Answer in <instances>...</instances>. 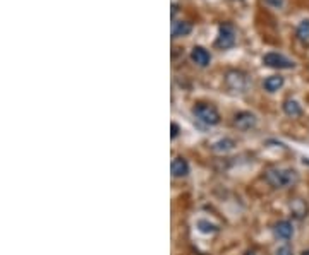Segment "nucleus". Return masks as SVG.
I'll return each instance as SVG.
<instances>
[{
	"label": "nucleus",
	"instance_id": "1",
	"mask_svg": "<svg viewBox=\"0 0 309 255\" xmlns=\"http://www.w3.org/2000/svg\"><path fill=\"white\" fill-rule=\"evenodd\" d=\"M266 182L275 188H285L290 187L292 183L297 182V173L294 169H284V168H270L265 173Z\"/></svg>",
	"mask_w": 309,
	"mask_h": 255
},
{
	"label": "nucleus",
	"instance_id": "2",
	"mask_svg": "<svg viewBox=\"0 0 309 255\" xmlns=\"http://www.w3.org/2000/svg\"><path fill=\"white\" fill-rule=\"evenodd\" d=\"M194 117L199 122H203L204 125H217L220 122V113L217 111V108L212 105H204V103H199L193 108Z\"/></svg>",
	"mask_w": 309,
	"mask_h": 255
},
{
	"label": "nucleus",
	"instance_id": "3",
	"mask_svg": "<svg viewBox=\"0 0 309 255\" xmlns=\"http://www.w3.org/2000/svg\"><path fill=\"white\" fill-rule=\"evenodd\" d=\"M225 84H227V88L234 93H244L247 86H249L246 74H242L241 70H230V72H227Z\"/></svg>",
	"mask_w": 309,
	"mask_h": 255
},
{
	"label": "nucleus",
	"instance_id": "4",
	"mask_svg": "<svg viewBox=\"0 0 309 255\" xmlns=\"http://www.w3.org/2000/svg\"><path fill=\"white\" fill-rule=\"evenodd\" d=\"M236 45V30L232 24H222L217 38V46L220 50H228Z\"/></svg>",
	"mask_w": 309,
	"mask_h": 255
},
{
	"label": "nucleus",
	"instance_id": "5",
	"mask_svg": "<svg viewBox=\"0 0 309 255\" xmlns=\"http://www.w3.org/2000/svg\"><path fill=\"white\" fill-rule=\"evenodd\" d=\"M263 64L268 65L271 69H292L294 62L290 59H287L282 53H277V51H270L263 56Z\"/></svg>",
	"mask_w": 309,
	"mask_h": 255
},
{
	"label": "nucleus",
	"instance_id": "6",
	"mask_svg": "<svg viewBox=\"0 0 309 255\" xmlns=\"http://www.w3.org/2000/svg\"><path fill=\"white\" fill-rule=\"evenodd\" d=\"M234 124H236L237 129H241V130H249L256 125V117L249 111H241L236 115Z\"/></svg>",
	"mask_w": 309,
	"mask_h": 255
},
{
	"label": "nucleus",
	"instance_id": "7",
	"mask_svg": "<svg viewBox=\"0 0 309 255\" xmlns=\"http://www.w3.org/2000/svg\"><path fill=\"white\" fill-rule=\"evenodd\" d=\"M191 60L199 65V67H206V65H210L212 62V55H210L208 50H204L203 46H194L193 50H191Z\"/></svg>",
	"mask_w": 309,
	"mask_h": 255
},
{
	"label": "nucleus",
	"instance_id": "8",
	"mask_svg": "<svg viewBox=\"0 0 309 255\" xmlns=\"http://www.w3.org/2000/svg\"><path fill=\"white\" fill-rule=\"evenodd\" d=\"M273 231L280 240H290L294 235V226L290 221H278V223L275 224Z\"/></svg>",
	"mask_w": 309,
	"mask_h": 255
},
{
	"label": "nucleus",
	"instance_id": "9",
	"mask_svg": "<svg viewBox=\"0 0 309 255\" xmlns=\"http://www.w3.org/2000/svg\"><path fill=\"white\" fill-rule=\"evenodd\" d=\"M189 173V164L184 158H175L174 161H172V175L177 178H182L186 177V175Z\"/></svg>",
	"mask_w": 309,
	"mask_h": 255
},
{
	"label": "nucleus",
	"instance_id": "10",
	"mask_svg": "<svg viewBox=\"0 0 309 255\" xmlns=\"http://www.w3.org/2000/svg\"><path fill=\"white\" fill-rule=\"evenodd\" d=\"M193 31V26L186 21H174L172 22V36L174 38H181V36H187L189 33Z\"/></svg>",
	"mask_w": 309,
	"mask_h": 255
},
{
	"label": "nucleus",
	"instance_id": "11",
	"mask_svg": "<svg viewBox=\"0 0 309 255\" xmlns=\"http://www.w3.org/2000/svg\"><path fill=\"white\" fill-rule=\"evenodd\" d=\"M284 86V77H280V75H271V77H268L266 81L263 82V88L266 89L268 93H275L278 91L280 88Z\"/></svg>",
	"mask_w": 309,
	"mask_h": 255
},
{
	"label": "nucleus",
	"instance_id": "12",
	"mask_svg": "<svg viewBox=\"0 0 309 255\" xmlns=\"http://www.w3.org/2000/svg\"><path fill=\"white\" fill-rule=\"evenodd\" d=\"M284 111L287 113L289 117H301L302 115V108L296 100H287L284 103Z\"/></svg>",
	"mask_w": 309,
	"mask_h": 255
},
{
	"label": "nucleus",
	"instance_id": "13",
	"mask_svg": "<svg viewBox=\"0 0 309 255\" xmlns=\"http://www.w3.org/2000/svg\"><path fill=\"white\" fill-rule=\"evenodd\" d=\"M234 146H236V143H234L232 139H222L218 140V143H215L212 146V149L215 153H228V151L234 149Z\"/></svg>",
	"mask_w": 309,
	"mask_h": 255
},
{
	"label": "nucleus",
	"instance_id": "14",
	"mask_svg": "<svg viewBox=\"0 0 309 255\" xmlns=\"http://www.w3.org/2000/svg\"><path fill=\"white\" fill-rule=\"evenodd\" d=\"M297 38L301 41H307L309 40V19H304L301 21V24L297 26Z\"/></svg>",
	"mask_w": 309,
	"mask_h": 255
},
{
	"label": "nucleus",
	"instance_id": "15",
	"mask_svg": "<svg viewBox=\"0 0 309 255\" xmlns=\"http://www.w3.org/2000/svg\"><path fill=\"white\" fill-rule=\"evenodd\" d=\"M198 226L201 231H204V233H215V231H217V226L212 223H206V221H199Z\"/></svg>",
	"mask_w": 309,
	"mask_h": 255
},
{
	"label": "nucleus",
	"instance_id": "16",
	"mask_svg": "<svg viewBox=\"0 0 309 255\" xmlns=\"http://www.w3.org/2000/svg\"><path fill=\"white\" fill-rule=\"evenodd\" d=\"M263 2H265L268 7H271V9H282L285 0H263Z\"/></svg>",
	"mask_w": 309,
	"mask_h": 255
},
{
	"label": "nucleus",
	"instance_id": "17",
	"mask_svg": "<svg viewBox=\"0 0 309 255\" xmlns=\"http://www.w3.org/2000/svg\"><path fill=\"white\" fill-rule=\"evenodd\" d=\"M277 255H294V252H292V248H290V247H280L277 250Z\"/></svg>",
	"mask_w": 309,
	"mask_h": 255
},
{
	"label": "nucleus",
	"instance_id": "18",
	"mask_svg": "<svg viewBox=\"0 0 309 255\" xmlns=\"http://www.w3.org/2000/svg\"><path fill=\"white\" fill-rule=\"evenodd\" d=\"M177 134H179V125H177V124H172V139H175Z\"/></svg>",
	"mask_w": 309,
	"mask_h": 255
},
{
	"label": "nucleus",
	"instance_id": "19",
	"mask_svg": "<svg viewBox=\"0 0 309 255\" xmlns=\"http://www.w3.org/2000/svg\"><path fill=\"white\" fill-rule=\"evenodd\" d=\"M304 255H306V253H304ZM307 255H309V253H307Z\"/></svg>",
	"mask_w": 309,
	"mask_h": 255
}]
</instances>
